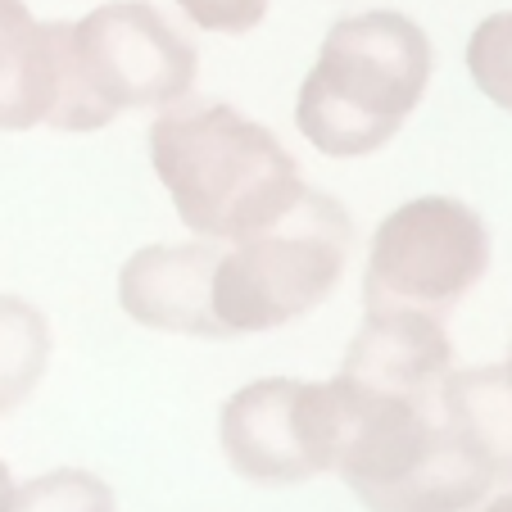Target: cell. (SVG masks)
Instances as JSON below:
<instances>
[{
	"label": "cell",
	"instance_id": "cell-12",
	"mask_svg": "<svg viewBox=\"0 0 512 512\" xmlns=\"http://www.w3.org/2000/svg\"><path fill=\"white\" fill-rule=\"evenodd\" d=\"M50 327L41 309L19 295H0V417L14 413L46 377Z\"/></svg>",
	"mask_w": 512,
	"mask_h": 512
},
{
	"label": "cell",
	"instance_id": "cell-18",
	"mask_svg": "<svg viewBox=\"0 0 512 512\" xmlns=\"http://www.w3.org/2000/svg\"><path fill=\"white\" fill-rule=\"evenodd\" d=\"M508 368H512V349H508Z\"/></svg>",
	"mask_w": 512,
	"mask_h": 512
},
{
	"label": "cell",
	"instance_id": "cell-16",
	"mask_svg": "<svg viewBox=\"0 0 512 512\" xmlns=\"http://www.w3.org/2000/svg\"><path fill=\"white\" fill-rule=\"evenodd\" d=\"M10 494H14V481H10V467H5V458H0V512H5Z\"/></svg>",
	"mask_w": 512,
	"mask_h": 512
},
{
	"label": "cell",
	"instance_id": "cell-1",
	"mask_svg": "<svg viewBox=\"0 0 512 512\" xmlns=\"http://www.w3.org/2000/svg\"><path fill=\"white\" fill-rule=\"evenodd\" d=\"M150 164L173 209L204 241L272 227L304 195L300 164L263 123L223 100H173L150 123Z\"/></svg>",
	"mask_w": 512,
	"mask_h": 512
},
{
	"label": "cell",
	"instance_id": "cell-10",
	"mask_svg": "<svg viewBox=\"0 0 512 512\" xmlns=\"http://www.w3.org/2000/svg\"><path fill=\"white\" fill-rule=\"evenodd\" d=\"M55 105V32L23 0H0V132H23Z\"/></svg>",
	"mask_w": 512,
	"mask_h": 512
},
{
	"label": "cell",
	"instance_id": "cell-7",
	"mask_svg": "<svg viewBox=\"0 0 512 512\" xmlns=\"http://www.w3.org/2000/svg\"><path fill=\"white\" fill-rule=\"evenodd\" d=\"M490 268L481 213L454 195H422L386 213L363 272V309H408L440 318Z\"/></svg>",
	"mask_w": 512,
	"mask_h": 512
},
{
	"label": "cell",
	"instance_id": "cell-2",
	"mask_svg": "<svg viewBox=\"0 0 512 512\" xmlns=\"http://www.w3.org/2000/svg\"><path fill=\"white\" fill-rule=\"evenodd\" d=\"M431 82V41L408 14L368 10L331 23L300 87L295 123L331 159H363L408 123Z\"/></svg>",
	"mask_w": 512,
	"mask_h": 512
},
{
	"label": "cell",
	"instance_id": "cell-6",
	"mask_svg": "<svg viewBox=\"0 0 512 512\" xmlns=\"http://www.w3.org/2000/svg\"><path fill=\"white\" fill-rule=\"evenodd\" d=\"M358 404L340 381L263 377L218 413V440L236 476L254 485H300L340 467Z\"/></svg>",
	"mask_w": 512,
	"mask_h": 512
},
{
	"label": "cell",
	"instance_id": "cell-15",
	"mask_svg": "<svg viewBox=\"0 0 512 512\" xmlns=\"http://www.w3.org/2000/svg\"><path fill=\"white\" fill-rule=\"evenodd\" d=\"M186 10V19L204 32H227V37H241V32L259 28L263 14H268V0H177Z\"/></svg>",
	"mask_w": 512,
	"mask_h": 512
},
{
	"label": "cell",
	"instance_id": "cell-14",
	"mask_svg": "<svg viewBox=\"0 0 512 512\" xmlns=\"http://www.w3.org/2000/svg\"><path fill=\"white\" fill-rule=\"evenodd\" d=\"M467 73L485 100L512 114V10L476 23L467 41Z\"/></svg>",
	"mask_w": 512,
	"mask_h": 512
},
{
	"label": "cell",
	"instance_id": "cell-13",
	"mask_svg": "<svg viewBox=\"0 0 512 512\" xmlns=\"http://www.w3.org/2000/svg\"><path fill=\"white\" fill-rule=\"evenodd\" d=\"M5 512H118V499L100 476L82 472V467H55V472L19 485Z\"/></svg>",
	"mask_w": 512,
	"mask_h": 512
},
{
	"label": "cell",
	"instance_id": "cell-9",
	"mask_svg": "<svg viewBox=\"0 0 512 512\" xmlns=\"http://www.w3.org/2000/svg\"><path fill=\"white\" fill-rule=\"evenodd\" d=\"M218 245H145L118 272V304L132 322L155 331H177V336H204L223 340V327L213 318V263Z\"/></svg>",
	"mask_w": 512,
	"mask_h": 512
},
{
	"label": "cell",
	"instance_id": "cell-17",
	"mask_svg": "<svg viewBox=\"0 0 512 512\" xmlns=\"http://www.w3.org/2000/svg\"><path fill=\"white\" fill-rule=\"evenodd\" d=\"M481 512H512V490H508V494H499V499H490Z\"/></svg>",
	"mask_w": 512,
	"mask_h": 512
},
{
	"label": "cell",
	"instance_id": "cell-11",
	"mask_svg": "<svg viewBox=\"0 0 512 512\" xmlns=\"http://www.w3.org/2000/svg\"><path fill=\"white\" fill-rule=\"evenodd\" d=\"M440 417L467 440L494 485H512V368L449 372L440 386Z\"/></svg>",
	"mask_w": 512,
	"mask_h": 512
},
{
	"label": "cell",
	"instance_id": "cell-5",
	"mask_svg": "<svg viewBox=\"0 0 512 512\" xmlns=\"http://www.w3.org/2000/svg\"><path fill=\"white\" fill-rule=\"evenodd\" d=\"M340 476L368 512H472L494 490L481 458L435 404L358 408Z\"/></svg>",
	"mask_w": 512,
	"mask_h": 512
},
{
	"label": "cell",
	"instance_id": "cell-8",
	"mask_svg": "<svg viewBox=\"0 0 512 512\" xmlns=\"http://www.w3.org/2000/svg\"><path fill=\"white\" fill-rule=\"evenodd\" d=\"M454 372L445 322L408 309H363L354 345L340 363V386L358 408L372 404H435Z\"/></svg>",
	"mask_w": 512,
	"mask_h": 512
},
{
	"label": "cell",
	"instance_id": "cell-3",
	"mask_svg": "<svg viewBox=\"0 0 512 512\" xmlns=\"http://www.w3.org/2000/svg\"><path fill=\"white\" fill-rule=\"evenodd\" d=\"M55 32V105L50 127L96 132L123 109H164L191 96L195 46L145 0H109L82 23Z\"/></svg>",
	"mask_w": 512,
	"mask_h": 512
},
{
	"label": "cell",
	"instance_id": "cell-4",
	"mask_svg": "<svg viewBox=\"0 0 512 512\" xmlns=\"http://www.w3.org/2000/svg\"><path fill=\"white\" fill-rule=\"evenodd\" d=\"M354 223L340 200L304 191L272 227L232 241L213 263V318L227 336L277 331L327 300L345 277Z\"/></svg>",
	"mask_w": 512,
	"mask_h": 512
}]
</instances>
